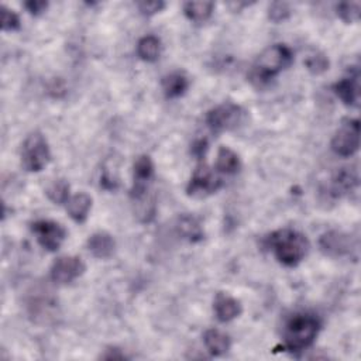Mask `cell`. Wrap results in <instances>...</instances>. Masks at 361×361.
Segmentation results:
<instances>
[{
    "label": "cell",
    "mask_w": 361,
    "mask_h": 361,
    "mask_svg": "<svg viewBox=\"0 0 361 361\" xmlns=\"http://www.w3.org/2000/svg\"><path fill=\"white\" fill-rule=\"evenodd\" d=\"M292 61L294 55L290 48L282 44H275L260 54L250 72V81L257 88L266 86L279 72L290 66Z\"/></svg>",
    "instance_id": "obj_1"
},
{
    "label": "cell",
    "mask_w": 361,
    "mask_h": 361,
    "mask_svg": "<svg viewBox=\"0 0 361 361\" xmlns=\"http://www.w3.org/2000/svg\"><path fill=\"white\" fill-rule=\"evenodd\" d=\"M277 260L286 267H297L309 251L308 238L292 229H281L269 237Z\"/></svg>",
    "instance_id": "obj_2"
},
{
    "label": "cell",
    "mask_w": 361,
    "mask_h": 361,
    "mask_svg": "<svg viewBox=\"0 0 361 361\" xmlns=\"http://www.w3.org/2000/svg\"><path fill=\"white\" fill-rule=\"evenodd\" d=\"M321 330V322L316 316L301 314L295 315L285 326L284 349L288 351H303L314 345Z\"/></svg>",
    "instance_id": "obj_3"
},
{
    "label": "cell",
    "mask_w": 361,
    "mask_h": 361,
    "mask_svg": "<svg viewBox=\"0 0 361 361\" xmlns=\"http://www.w3.org/2000/svg\"><path fill=\"white\" fill-rule=\"evenodd\" d=\"M51 161V151L45 137L34 132L23 144L21 164L29 173H40Z\"/></svg>",
    "instance_id": "obj_4"
},
{
    "label": "cell",
    "mask_w": 361,
    "mask_h": 361,
    "mask_svg": "<svg viewBox=\"0 0 361 361\" xmlns=\"http://www.w3.org/2000/svg\"><path fill=\"white\" fill-rule=\"evenodd\" d=\"M245 119V110L232 103L226 102L223 105L216 106L206 116V123L209 129L214 133H223L233 129H237L242 125Z\"/></svg>",
    "instance_id": "obj_5"
},
{
    "label": "cell",
    "mask_w": 361,
    "mask_h": 361,
    "mask_svg": "<svg viewBox=\"0 0 361 361\" xmlns=\"http://www.w3.org/2000/svg\"><path fill=\"white\" fill-rule=\"evenodd\" d=\"M332 150L340 157H351L360 147V122L357 119L345 120L332 138Z\"/></svg>",
    "instance_id": "obj_6"
},
{
    "label": "cell",
    "mask_w": 361,
    "mask_h": 361,
    "mask_svg": "<svg viewBox=\"0 0 361 361\" xmlns=\"http://www.w3.org/2000/svg\"><path fill=\"white\" fill-rule=\"evenodd\" d=\"M222 185V179L216 177L205 162H201L186 186V194L192 198H206L219 190Z\"/></svg>",
    "instance_id": "obj_7"
},
{
    "label": "cell",
    "mask_w": 361,
    "mask_h": 361,
    "mask_svg": "<svg viewBox=\"0 0 361 361\" xmlns=\"http://www.w3.org/2000/svg\"><path fill=\"white\" fill-rule=\"evenodd\" d=\"M33 233L37 236L38 243L47 251H57L65 242V229L53 221H38L32 225Z\"/></svg>",
    "instance_id": "obj_8"
},
{
    "label": "cell",
    "mask_w": 361,
    "mask_h": 361,
    "mask_svg": "<svg viewBox=\"0 0 361 361\" xmlns=\"http://www.w3.org/2000/svg\"><path fill=\"white\" fill-rule=\"evenodd\" d=\"M85 273V264L79 257L66 256L60 257L51 267V279L57 284L65 285L74 282Z\"/></svg>",
    "instance_id": "obj_9"
},
{
    "label": "cell",
    "mask_w": 361,
    "mask_h": 361,
    "mask_svg": "<svg viewBox=\"0 0 361 361\" xmlns=\"http://www.w3.org/2000/svg\"><path fill=\"white\" fill-rule=\"evenodd\" d=\"M319 247L329 257H343L350 253V237L342 232H327L319 238Z\"/></svg>",
    "instance_id": "obj_10"
},
{
    "label": "cell",
    "mask_w": 361,
    "mask_h": 361,
    "mask_svg": "<svg viewBox=\"0 0 361 361\" xmlns=\"http://www.w3.org/2000/svg\"><path fill=\"white\" fill-rule=\"evenodd\" d=\"M213 310L218 321L226 323L240 316V314H242V305L233 297L221 292L214 298Z\"/></svg>",
    "instance_id": "obj_11"
},
{
    "label": "cell",
    "mask_w": 361,
    "mask_h": 361,
    "mask_svg": "<svg viewBox=\"0 0 361 361\" xmlns=\"http://www.w3.org/2000/svg\"><path fill=\"white\" fill-rule=\"evenodd\" d=\"M358 186V174L354 168H342L340 171L336 173L332 179V195L339 198L342 195L353 192Z\"/></svg>",
    "instance_id": "obj_12"
},
{
    "label": "cell",
    "mask_w": 361,
    "mask_h": 361,
    "mask_svg": "<svg viewBox=\"0 0 361 361\" xmlns=\"http://www.w3.org/2000/svg\"><path fill=\"white\" fill-rule=\"evenodd\" d=\"M116 249L114 238L106 232H98L89 237L88 250L90 254L99 260H106L113 256Z\"/></svg>",
    "instance_id": "obj_13"
},
{
    "label": "cell",
    "mask_w": 361,
    "mask_h": 361,
    "mask_svg": "<svg viewBox=\"0 0 361 361\" xmlns=\"http://www.w3.org/2000/svg\"><path fill=\"white\" fill-rule=\"evenodd\" d=\"M92 209V198L85 194V192H79V194L71 197L66 202V210L71 216V219L77 223H84L89 212Z\"/></svg>",
    "instance_id": "obj_14"
},
{
    "label": "cell",
    "mask_w": 361,
    "mask_h": 361,
    "mask_svg": "<svg viewBox=\"0 0 361 361\" xmlns=\"http://www.w3.org/2000/svg\"><path fill=\"white\" fill-rule=\"evenodd\" d=\"M203 343L206 350L214 357L226 354L232 347V340L229 336L216 329H209L205 332Z\"/></svg>",
    "instance_id": "obj_15"
},
{
    "label": "cell",
    "mask_w": 361,
    "mask_h": 361,
    "mask_svg": "<svg viewBox=\"0 0 361 361\" xmlns=\"http://www.w3.org/2000/svg\"><path fill=\"white\" fill-rule=\"evenodd\" d=\"M334 92L339 96V99L347 106H358L360 101V86L358 78L350 77L339 81L334 85Z\"/></svg>",
    "instance_id": "obj_16"
},
{
    "label": "cell",
    "mask_w": 361,
    "mask_h": 361,
    "mask_svg": "<svg viewBox=\"0 0 361 361\" xmlns=\"http://www.w3.org/2000/svg\"><path fill=\"white\" fill-rule=\"evenodd\" d=\"M242 168L238 155L230 150L229 147H221L218 151V158H216V171L226 175L237 174Z\"/></svg>",
    "instance_id": "obj_17"
},
{
    "label": "cell",
    "mask_w": 361,
    "mask_h": 361,
    "mask_svg": "<svg viewBox=\"0 0 361 361\" xmlns=\"http://www.w3.org/2000/svg\"><path fill=\"white\" fill-rule=\"evenodd\" d=\"M177 230L184 238H186L190 243L201 242V240L203 238V230L194 216H189V214L179 216L178 223H177Z\"/></svg>",
    "instance_id": "obj_18"
},
{
    "label": "cell",
    "mask_w": 361,
    "mask_h": 361,
    "mask_svg": "<svg viewBox=\"0 0 361 361\" xmlns=\"http://www.w3.org/2000/svg\"><path fill=\"white\" fill-rule=\"evenodd\" d=\"M189 86L188 78L182 72H173L162 79V89L168 99H177L182 96Z\"/></svg>",
    "instance_id": "obj_19"
},
{
    "label": "cell",
    "mask_w": 361,
    "mask_h": 361,
    "mask_svg": "<svg viewBox=\"0 0 361 361\" xmlns=\"http://www.w3.org/2000/svg\"><path fill=\"white\" fill-rule=\"evenodd\" d=\"M161 41L155 36L142 37L137 44V54L146 62H155L161 55Z\"/></svg>",
    "instance_id": "obj_20"
},
{
    "label": "cell",
    "mask_w": 361,
    "mask_h": 361,
    "mask_svg": "<svg viewBox=\"0 0 361 361\" xmlns=\"http://www.w3.org/2000/svg\"><path fill=\"white\" fill-rule=\"evenodd\" d=\"M214 5L212 2H188L184 6L185 16L195 23H203L210 18Z\"/></svg>",
    "instance_id": "obj_21"
},
{
    "label": "cell",
    "mask_w": 361,
    "mask_h": 361,
    "mask_svg": "<svg viewBox=\"0 0 361 361\" xmlns=\"http://www.w3.org/2000/svg\"><path fill=\"white\" fill-rule=\"evenodd\" d=\"M45 194L51 202L55 205H64L68 202L69 197V184L65 179H55L50 186L47 188Z\"/></svg>",
    "instance_id": "obj_22"
},
{
    "label": "cell",
    "mask_w": 361,
    "mask_h": 361,
    "mask_svg": "<svg viewBox=\"0 0 361 361\" xmlns=\"http://www.w3.org/2000/svg\"><path fill=\"white\" fill-rule=\"evenodd\" d=\"M305 65H306L308 71L312 72V74L319 75V74H323V72H326L329 69V60L326 58V55L316 53L314 55H309L305 60Z\"/></svg>",
    "instance_id": "obj_23"
},
{
    "label": "cell",
    "mask_w": 361,
    "mask_h": 361,
    "mask_svg": "<svg viewBox=\"0 0 361 361\" xmlns=\"http://www.w3.org/2000/svg\"><path fill=\"white\" fill-rule=\"evenodd\" d=\"M361 6L356 2H345L338 6L339 17L346 23H356L360 18Z\"/></svg>",
    "instance_id": "obj_24"
},
{
    "label": "cell",
    "mask_w": 361,
    "mask_h": 361,
    "mask_svg": "<svg viewBox=\"0 0 361 361\" xmlns=\"http://www.w3.org/2000/svg\"><path fill=\"white\" fill-rule=\"evenodd\" d=\"M20 29V18L18 16L2 6V30L3 32H16Z\"/></svg>",
    "instance_id": "obj_25"
},
{
    "label": "cell",
    "mask_w": 361,
    "mask_h": 361,
    "mask_svg": "<svg viewBox=\"0 0 361 361\" xmlns=\"http://www.w3.org/2000/svg\"><path fill=\"white\" fill-rule=\"evenodd\" d=\"M269 16H270V18L273 21L279 23V21H284V20H286L288 17L291 16V9H290V6H288L286 3L277 2V3H273L270 6Z\"/></svg>",
    "instance_id": "obj_26"
},
{
    "label": "cell",
    "mask_w": 361,
    "mask_h": 361,
    "mask_svg": "<svg viewBox=\"0 0 361 361\" xmlns=\"http://www.w3.org/2000/svg\"><path fill=\"white\" fill-rule=\"evenodd\" d=\"M101 184L105 189L113 190L119 186V174L117 170H112V168L108 166V164L103 168V173H102V178H101Z\"/></svg>",
    "instance_id": "obj_27"
},
{
    "label": "cell",
    "mask_w": 361,
    "mask_h": 361,
    "mask_svg": "<svg viewBox=\"0 0 361 361\" xmlns=\"http://www.w3.org/2000/svg\"><path fill=\"white\" fill-rule=\"evenodd\" d=\"M137 8L141 12V14L153 16V14L160 13L165 8V3L164 2H140L137 3Z\"/></svg>",
    "instance_id": "obj_28"
},
{
    "label": "cell",
    "mask_w": 361,
    "mask_h": 361,
    "mask_svg": "<svg viewBox=\"0 0 361 361\" xmlns=\"http://www.w3.org/2000/svg\"><path fill=\"white\" fill-rule=\"evenodd\" d=\"M47 8H48V3L47 2H40V0H34V2H27L26 3V9L34 16H38L42 12H45Z\"/></svg>",
    "instance_id": "obj_29"
},
{
    "label": "cell",
    "mask_w": 361,
    "mask_h": 361,
    "mask_svg": "<svg viewBox=\"0 0 361 361\" xmlns=\"http://www.w3.org/2000/svg\"><path fill=\"white\" fill-rule=\"evenodd\" d=\"M206 150H208V141L205 138L198 140L197 142H194V146H192V153H194L199 160L203 158Z\"/></svg>",
    "instance_id": "obj_30"
}]
</instances>
